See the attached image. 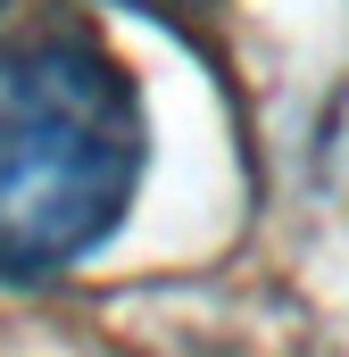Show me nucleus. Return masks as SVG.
Returning <instances> with one entry per match:
<instances>
[{"label":"nucleus","instance_id":"f03ea898","mask_svg":"<svg viewBox=\"0 0 349 357\" xmlns=\"http://www.w3.org/2000/svg\"><path fill=\"white\" fill-rule=\"evenodd\" d=\"M125 8H158L167 17V8H200V0H125Z\"/></svg>","mask_w":349,"mask_h":357},{"label":"nucleus","instance_id":"f257e3e1","mask_svg":"<svg viewBox=\"0 0 349 357\" xmlns=\"http://www.w3.org/2000/svg\"><path fill=\"white\" fill-rule=\"evenodd\" d=\"M142 91L75 25L0 42V282L91 258L142 191Z\"/></svg>","mask_w":349,"mask_h":357}]
</instances>
